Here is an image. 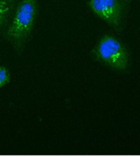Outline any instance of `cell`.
<instances>
[{"label":"cell","instance_id":"obj_1","mask_svg":"<svg viewBox=\"0 0 140 157\" xmlns=\"http://www.w3.org/2000/svg\"><path fill=\"white\" fill-rule=\"evenodd\" d=\"M38 11L37 0H21L7 26L2 30V36L12 44L17 53L23 51L34 29Z\"/></svg>","mask_w":140,"mask_h":157},{"label":"cell","instance_id":"obj_2","mask_svg":"<svg viewBox=\"0 0 140 157\" xmlns=\"http://www.w3.org/2000/svg\"><path fill=\"white\" fill-rule=\"evenodd\" d=\"M93 56L111 68L125 71L129 66L130 56L121 42L111 34H105L99 39L92 51Z\"/></svg>","mask_w":140,"mask_h":157},{"label":"cell","instance_id":"obj_3","mask_svg":"<svg viewBox=\"0 0 140 157\" xmlns=\"http://www.w3.org/2000/svg\"><path fill=\"white\" fill-rule=\"evenodd\" d=\"M88 6L97 17L116 30H121L125 8L122 0H90Z\"/></svg>","mask_w":140,"mask_h":157},{"label":"cell","instance_id":"obj_4","mask_svg":"<svg viewBox=\"0 0 140 157\" xmlns=\"http://www.w3.org/2000/svg\"><path fill=\"white\" fill-rule=\"evenodd\" d=\"M18 0H0V29H3L12 19Z\"/></svg>","mask_w":140,"mask_h":157},{"label":"cell","instance_id":"obj_5","mask_svg":"<svg viewBox=\"0 0 140 157\" xmlns=\"http://www.w3.org/2000/svg\"><path fill=\"white\" fill-rule=\"evenodd\" d=\"M11 81V73L5 66H0V88L7 85Z\"/></svg>","mask_w":140,"mask_h":157}]
</instances>
